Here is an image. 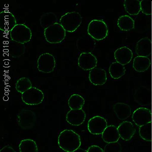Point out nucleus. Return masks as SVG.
Returning a JSON list of instances; mask_svg holds the SVG:
<instances>
[{"label": "nucleus", "mask_w": 152, "mask_h": 152, "mask_svg": "<svg viewBox=\"0 0 152 152\" xmlns=\"http://www.w3.org/2000/svg\"><path fill=\"white\" fill-rule=\"evenodd\" d=\"M133 57V53L131 49L124 46L118 49L114 52V57L116 62L124 66L129 64Z\"/></svg>", "instance_id": "f3484780"}, {"label": "nucleus", "mask_w": 152, "mask_h": 152, "mask_svg": "<svg viewBox=\"0 0 152 152\" xmlns=\"http://www.w3.org/2000/svg\"><path fill=\"white\" fill-rule=\"evenodd\" d=\"M152 2L147 0H142L140 1L141 11L145 15L152 14Z\"/></svg>", "instance_id": "473e14b6"}, {"label": "nucleus", "mask_w": 152, "mask_h": 152, "mask_svg": "<svg viewBox=\"0 0 152 152\" xmlns=\"http://www.w3.org/2000/svg\"><path fill=\"white\" fill-rule=\"evenodd\" d=\"M151 62L148 57L137 56L135 57L133 62V67L138 72H144L148 69Z\"/></svg>", "instance_id": "5701e85b"}, {"label": "nucleus", "mask_w": 152, "mask_h": 152, "mask_svg": "<svg viewBox=\"0 0 152 152\" xmlns=\"http://www.w3.org/2000/svg\"><path fill=\"white\" fill-rule=\"evenodd\" d=\"M36 121L35 113L29 110L23 109L17 115L18 124L23 129H31L35 126Z\"/></svg>", "instance_id": "423d86ee"}, {"label": "nucleus", "mask_w": 152, "mask_h": 152, "mask_svg": "<svg viewBox=\"0 0 152 152\" xmlns=\"http://www.w3.org/2000/svg\"><path fill=\"white\" fill-rule=\"evenodd\" d=\"M57 16L53 12H48L43 14L40 19V25L44 29L57 23Z\"/></svg>", "instance_id": "bb28decb"}, {"label": "nucleus", "mask_w": 152, "mask_h": 152, "mask_svg": "<svg viewBox=\"0 0 152 152\" xmlns=\"http://www.w3.org/2000/svg\"><path fill=\"white\" fill-rule=\"evenodd\" d=\"M117 26L122 31H129L134 28V21L129 16H121L118 20Z\"/></svg>", "instance_id": "b1692460"}, {"label": "nucleus", "mask_w": 152, "mask_h": 152, "mask_svg": "<svg viewBox=\"0 0 152 152\" xmlns=\"http://www.w3.org/2000/svg\"><path fill=\"white\" fill-rule=\"evenodd\" d=\"M87 152H104V150L99 146L94 145L89 147Z\"/></svg>", "instance_id": "72a5a7b5"}, {"label": "nucleus", "mask_w": 152, "mask_h": 152, "mask_svg": "<svg viewBox=\"0 0 152 152\" xmlns=\"http://www.w3.org/2000/svg\"><path fill=\"white\" fill-rule=\"evenodd\" d=\"M132 119L138 127L143 126L152 121V113L150 109L140 107L133 112Z\"/></svg>", "instance_id": "9d476101"}, {"label": "nucleus", "mask_w": 152, "mask_h": 152, "mask_svg": "<svg viewBox=\"0 0 152 152\" xmlns=\"http://www.w3.org/2000/svg\"><path fill=\"white\" fill-rule=\"evenodd\" d=\"M124 7L126 12L131 15H137L141 11L140 2L138 0H125Z\"/></svg>", "instance_id": "393cba45"}, {"label": "nucleus", "mask_w": 152, "mask_h": 152, "mask_svg": "<svg viewBox=\"0 0 152 152\" xmlns=\"http://www.w3.org/2000/svg\"><path fill=\"white\" fill-rule=\"evenodd\" d=\"M82 21V18L79 13L67 12L61 17L59 23L66 31L73 33L76 31Z\"/></svg>", "instance_id": "7ed1b4c3"}, {"label": "nucleus", "mask_w": 152, "mask_h": 152, "mask_svg": "<svg viewBox=\"0 0 152 152\" xmlns=\"http://www.w3.org/2000/svg\"><path fill=\"white\" fill-rule=\"evenodd\" d=\"M31 29L24 24H17L10 31L11 40L24 44L31 40Z\"/></svg>", "instance_id": "39448f33"}, {"label": "nucleus", "mask_w": 152, "mask_h": 152, "mask_svg": "<svg viewBox=\"0 0 152 152\" xmlns=\"http://www.w3.org/2000/svg\"><path fill=\"white\" fill-rule=\"evenodd\" d=\"M85 104V100L83 97L78 94L71 95L68 100V104L71 110L82 109Z\"/></svg>", "instance_id": "cd10ccee"}, {"label": "nucleus", "mask_w": 152, "mask_h": 152, "mask_svg": "<svg viewBox=\"0 0 152 152\" xmlns=\"http://www.w3.org/2000/svg\"><path fill=\"white\" fill-rule=\"evenodd\" d=\"M23 102L28 105H38L43 102L44 99L43 92L39 89L32 87L22 94Z\"/></svg>", "instance_id": "0eeeda50"}, {"label": "nucleus", "mask_w": 152, "mask_h": 152, "mask_svg": "<svg viewBox=\"0 0 152 152\" xmlns=\"http://www.w3.org/2000/svg\"><path fill=\"white\" fill-rule=\"evenodd\" d=\"M59 147L66 152H73L81 145L80 136L72 130L61 132L58 139Z\"/></svg>", "instance_id": "f257e3e1"}, {"label": "nucleus", "mask_w": 152, "mask_h": 152, "mask_svg": "<svg viewBox=\"0 0 152 152\" xmlns=\"http://www.w3.org/2000/svg\"><path fill=\"white\" fill-rule=\"evenodd\" d=\"M37 64V68L40 72L51 73L56 67V58L51 54L49 53L42 54L38 58Z\"/></svg>", "instance_id": "6e6552de"}, {"label": "nucleus", "mask_w": 152, "mask_h": 152, "mask_svg": "<svg viewBox=\"0 0 152 152\" xmlns=\"http://www.w3.org/2000/svg\"><path fill=\"white\" fill-rule=\"evenodd\" d=\"M117 128L120 137L126 141L130 140L136 131L133 124L129 121H124Z\"/></svg>", "instance_id": "6ab92c4d"}, {"label": "nucleus", "mask_w": 152, "mask_h": 152, "mask_svg": "<svg viewBox=\"0 0 152 152\" xmlns=\"http://www.w3.org/2000/svg\"><path fill=\"white\" fill-rule=\"evenodd\" d=\"M87 152V151L83 150V149H81V148H79V149L76 150V151H75L74 152Z\"/></svg>", "instance_id": "c9c22d12"}, {"label": "nucleus", "mask_w": 152, "mask_h": 152, "mask_svg": "<svg viewBox=\"0 0 152 152\" xmlns=\"http://www.w3.org/2000/svg\"><path fill=\"white\" fill-rule=\"evenodd\" d=\"M139 133L144 140L151 142L152 140V122L140 127Z\"/></svg>", "instance_id": "7c9ffc66"}, {"label": "nucleus", "mask_w": 152, "mask_h": 152, "mask_svg": "<svg viewBox=\"0 0 152 152\" xmlns=\"http://www.w3.org/2000/svg\"><path fill=\"white\" fill-rule=\"evenodd\" d=\"M32 87L30 80L26 77H23L18 80L15 84V89L17 91L23 94L24 92Z\"/></svg>", "instance_id": "c756f323"}, {"label": "nucleus", "mask_w": 152, "mask_h": 152, "mask_svg": "<svg viewBox=\"0 0 152 152\" xmlns=\"http://www.w3.org/2000/svg\"><path fill=\"white\" fill-rule=\"evenodd\" d=\"M89 79L95 86L104 85L107 80V73L104 69L95 67L89 72Z\"/></svg>", "instance_id": "4468645a"}, {"label": "nucleus", "mask_w": 152, "mask_h": 152, "mask_svg": "<svg viewBox=\"0 0 152 152\" xmlns=\"http://www.w3.org/2000/svg\"><path fill=\"white\" fill-rule=\"evenodd\" d=\"M86 119V114L82 109L71 110L67 113L66 120L69 124L73 126H79L82 124Z\"/></svg>", "instance_id": "dca6fc26"}, {"label": "nucleus", "mask_w": 152, "mask_h": 152, "mask_svg": "<svg viewBox=\"0 0 152 152\" xmlns=\"http://www.w3.org/2000/svg\"><path fill=\"white\" fill-rule=\"evenodd\" d=\"M96 57L92 53H82L78 58V66L84 71H90L96 67Z\"/></svg>", "instance_id": "9b49d317"}, {"label": "nucleus", "mask_w": 152, "mask_h": 152, "mask_svg": "<svg viewBox=\"0 0 152 152\" xmlns=\"http://www.w3.org/2000/svg\"><path fill=\"white\" fill-rule=\"evenodd\" d=\"M20 152H38V147L34 140L26 139L21 140L19 145Z\"/></svg>", "instance_id": "c85d7f7f"}, {"label": "nucleus", "mask_w": 152, "mask_h": 152, "mask_svg": "<svg viewBox=\"0 0 152 152\" xmlns=\"http://www.w3.org/2000/svg\"><path fill=\"white\" fill-rule=\"evenodd\" d=\"M122 147L118 142L107 143L104 149V152H121Z\"/></svg>", "instance_id": "2f4dec72"}, {"label": "nucleus", "mask_w": 152, "mask_h": 152, "mask_svg": "<svg viewBox=\"0 0 152 152\" xmlns=\"http://www.w3.org/2000/svg\"><path fill=\"white\" fill-rule=\"evenodd\" d=\"M134 99L135 101L140 105H150L151 103L150 90L143 86L138 87L135 91Z\"/></svg>", "instance_id": "ddd939ff"}, {"label": "nucleus", "mask_w": 152, "mask_h": 152, "mask_svg": "<svg viewBox=\"0 0 152 152\" xmlns=\"http://www.w3.org/2000/svg\"><path fill=\"white\" fill-rule=\"evenodd\" d=\"M109 73L114 79H118L124 75L126 69L123 65L117 62H113L109 67Z\"/></svg>", "instance_id": "a878e982"}, {"label": "nucleus", "mask_w": 152, "mask_h": 152, "mask_svg": "<svg viewBox=\"0 0 152 152\" xmlns=\"http://www.w3.org/2000/svg\"><path fill=\"white\" fill-rule=\"evenodd\" d=\"M5 47L9 56L13 58H18L23 56L26 50L24 44L14 41L11 39L7 42Z\"/></svg>", "instance_id": "aec40b11"}, {"label": "nucleus", "mask_w": 152, "mask_h": 152, "mask_svg": "<svg viewBox=\"0 0 152 152\" xmlns=\"http://www.w3.org/2000/svg\"><path fill=\"white\" fill-rule=\"evenodd\" d=\"M107 126V121L101 116H94L88 121V131L92 134H102Z\"/></svg>", "instance_id": "1a4fd4ad"}, {"label": "nucleus", "mask_w": 152, "mask_h": 152, "mask_svg": "<svg viewBox=\"0 0 152 152\" xmlns=\"http://www.w3.org/2000/svg\"><path fill=\"white\" fill-rule=\"evenodd\" d=\"M95 46L94 40L88 35L80 37L77 41V48L82 53H91Z\"/></svg>", "instance_id": "2eb2a0df"}, {"label": "nucleus", "mask_w": 152, "mask_h": 152, "mask_svg": "<svg viewBox=\"0 0 152 152\" xmlns=\"http://www.w3.org/2000/svg\"><path fill=\"white\" fill-rule=\"evenodd\" d=\"M0 152H16L14 150L13 148L10 145H6L5 147L3 148Z\"/></svg>", "instance_id": "f704fd0d"}, {"label": "nucleus", "mask_w": 152, "mask_h": 152, "mask_svg": "<svg viewBox=\"0 0 152 152\" xmlns=\"http://www.w3.org/2000/svg\"><path fill=\"white\" fill-rule=\"evenodd\" d=\"M46 41L50 44L61 43L66 37V31L59 23H56L44 29Z\"/></svg>", "instance_id": "20e7f679"}, {"label": "nucleus", "mask_w": 152, "mask_h": 152, "mask_svg": "<svg viewBox=\"0 0 152 152\" xmlns=\"http://www.w3.org/2000/svg\"><path fill=\"white\" fill-rule=\"evenodd\" d=\"M113 110L119 119L123 120L127 119L132 115V109L129 105L124 103L115 104Z\"/></svg>", "instance_id": "4be33fe9"}, {"label": "nucleus", "mask_w": 152, "mask_h": 152, "mask_svg": "<svg viewBox=\"0 0 152 152\" xmlns=\"http://www.w3.org/2000/svg\"><path fill=\"white\" fill-rule=\"evenodd\" d=\"M17 24L16 20L12 13L2 11L0 13V29L4 31H10Z\"/></svg>", "instance_id": "f8f14e48"}, {"label": "nucleus", "mask_w": 152, "mask_h": 152, "mask_svg": "<svg viewBox=\"0 0 152 152\" xmlns=\"http://www.w3.org/2000/svg\"><path fill=\"white\" fill-rule=\"evenodd\" d=\"M102 135V140L107 143L118 142L120 137L117 127L114 125L107 126Z\"/></svg>", "instance_id": "412c9836"}, {"label": "nucleus", "mask_w": 152, "mask_h": 152, "mask_svg": "<svg viewBox=\"0 0 152 152\" xmlns=\"http://www.w3.org/2000/svg\"><path fill=\"white\" fill-rule=\"evenodd\" d=\"M87 33L94 40H104L108 35L107 25L102 20L94 19L88 24Z\"/></svg>", "instance_id": "f03ea898"}, {"label": "nucleus", "mask_w": 152, "mask_h": 152, "mask_svg": "<svg viewBox=\"0 0 152 152\" xmlns=\"http://www.w3.org/2000/svg\"><path fill=\"white\" fill-rule=\"evenodd\" d=\"M135 52L139 56L148 57L152 53V42L148 37L138 41L135 47Z\"/></svg>", "instance_id": "a211bd4d"}]
</instances>
